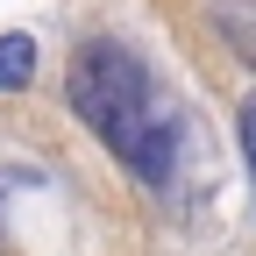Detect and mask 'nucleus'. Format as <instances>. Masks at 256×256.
I'll return each instance as SVG.
<instances>
[{
    "mask_svg": "<svg viewBox=\"0 0 256 256\" xmlns=\"http://www.w3.org/2000/svg\"><path fill=\"white\" fill-rule=\"evenodd\" d=\"M36 78V36H0V92H14V86H28Z\"/></svg>",
    "mask_w": 256,
    "mask_h": 256,
    "instance_id": "f03ea898",
    "label": "nucleus"
},
{
    "mask_svg": "<svg viewBox=\"0 0 256 256\" xmlns=\"http://www.w3.org/2000/svg\"><path fill=\"white\" fill-rule=\"evenodd\" d=\"M235 136H242V164H249V192H256V92H249L242 114H235Z\"/></svg>",
    "mask_w": 256,
    "mask_h": 256,
    "instance_id": "7ed1b4c3",
    "label": "nucleus"
},
{
    "mask_svg": "<svg viewBox=\"0 0 256 256\" xmlns=\"http://www.w3.org/2000/svg\"><path fill=\"white\" fill-rule=\"evenodd\" d=\"M64 100L136 178H171V164H178V107H171V92L156 86V72L136 50H121L107 36L78 43L72 72H64Z\"/></svg>",
    "mask_w": 256,
    "mask_h": 256,
    "instance_id": "f257e3e1",
    "label": "nucleus"
}]
</instances>
